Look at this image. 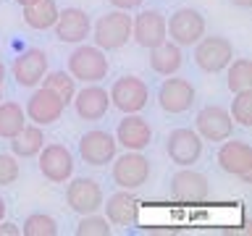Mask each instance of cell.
Masks as SVG:
<instances>
[{"instance_id":"1","label":"cell","mask_w":252,"mask_h":236,"mask_svg":"<svg viewBox=\"0 0 252 236\" xmlns=\"http://www.w3.org/2000/svg\"><path fill=\"white\" fill-rule=\"evenodd\" d=\"M92 39L100 50H121V47L131 39V16L129 11H108L100 16L92 27Z\"/></svg>"},{"instance_id":"2","label":"cell","mask_w":252,"mask_h":236,"mask_svg":"<svg viewBox=\"0 0 252 236\" xmlns=\"http://www.w3.org/2000/svg\"><path fill=\"white\" fill-rule=\"evenodd\" d=\"M110 71V63L105 58V50H100L97 45H82L68 55V74L82 84H94L100 79H105Z\"/></svg>"},{"instance_id":"3","label":"cell","mask_w":252,"mask_h":236,"mask_svg":"<svg viewBox=\"0 0 252 236\" xmlns=\"http://www.w3.org/2000/svg\"><path fill=\"white\" fill-rule=\"evenodd\" d=\"M165 31H168V39L176 42L179 47H192L194 42H200L205 37V16L194 8H179V11L171 13V19L165 21Z\"/></svg>"},{"instance_id":"4","label":"cell","mask_w":252,"mask_h":236,"mask_svg":"<svg viewBox=\"0 0 252 236\" xmlns=\"http://www.w3.org/2000/svg\"><path fill=\"white\" fill-rule=\"evenodd\" d=\"M108 94H110V105L118 108L121 113H139V110L147 108L150 87L145 79L129 74V76L116 79L113 87L108 89Z\"/></svg>"},{"instance_id":"5","label":"cell","mask_w":252,"mask_h":236,"mask_svg":"<svg viewBox=\"0 0 252 236\" xmlns=\"http://www.w3.org/2000/svg\"><path fill=\"white\" fill-rule=\"evenodd\" d=\"M231 60H234V45L226 37L205 34L200 42H194V63L205 74H220Z\"/></svg>"},{"instance_id":"6","label":"cell","mask_w":252,"mask_h":236,"mask_svg":"<svg viewBox=\"0 0 252 236\" xmlns=\"http://www.w3.org/2000/svg\"><path fill=\"white\" fill-rule=\"evenodd\" d=\"M113 181L118 189H139L150 178V160L137 149H126L121 157H113Z\"/></svg>"},{"instance_id":"7","label":"cell","mask_w":252,"mask_h":236,"mask_svg":"<svg viewBox=\"0 0 252 236\" xmlns=\"http://www.w3.org/2000/svg\"><path fill=\"white\" fill-rule=\"evenodd\" d=\"M218 165L220 171L228 176L242 178L244 184L252 181V147L242 139H223V145L218 149Z\"/></svg>"},{"instance_id":"8","label":"cell","mask_w":252,"mask_h":236,"mask_svg":"<svg viewBox=\"0 0 252 236\" xmlns=\"http://www.w3.org/2000/svg\"><path fill=\"white\" fill-rule=\"evenodd\" d=\"M158 105L171 116L187 113L194 105V84L184 76H176V74L165 76L160 89H158Z\"/></svg>"},{"instance_id":"9","label":"cell","mask_w":252,"mask_h":236,"mask_svg":"<svg viewBox=\"0 0 252 236\" xmlns=\"http://www.w3.org/2000/svg\"><path fill=\"white\" fill-rule=\"evenodd\" d=\"M105 202V194H102V186L90 176H79L74 181H68L66 186V205L79 215H90V212H97Z\"/></svg>"},{"instance_id":"10","label":"cell","mask_w":252,"mask_h":236,"mask_svg":"<svg viewBox=\"0 0 252 236\" xmlns=\"http://www.w3.org/2000/svg\"><path fill=\"white\" fill-rule=\"evenodd\" d=\"M39 173L50 184H66L74 176V155L66 145H45L39 149Z\"/></svg>"},{"instance_id":"11","label":"cell","mask_w":252,"mask_h":236,"mask_svg":"<svg viewBox=\"0 0 252 236\" xmlns=\"http://www.w3.org/2000/svg\"><path fill=\"white\" fill-rule=\"evenodd\" d=\"M131 39L139 47H145V50L165 42L168 39L165 16L158 8H147V11H139L137 16H131Z\"/></svg>"},{"instance_id":"12","label":"cell","mask_w":252,"mask_h":236,"mask_svg":"<svg viewBox=\"0 0 252 236\" xmlns=\"http://www.w3.org/2000/svg\"><path fill=\"white\" fill-rule=\"evenodd\" d=\"M165 152L179 168H189L202 157V137L194 129H173L165 139Z\"/></svg>"},{"instance_id":"13","label":"cell","mask_w":252,"mask_h":236,"mask_svg":"<svg viewBox=\"0 0 252 236\" xmlns=\"http://www.w3.org/2000/svg\"><path fill=\"white\" fill-rule=\"evenodd\" d=\"M168 194L173 202H205L210 197V184L200 171H192V165H189V168L173 173Z\"/></svg>"},{"instance_id":"14","label":"cell","mask_w":252,"mask_h":236,"mask_svg":"<svg viewBox=\"0 0 252 236\" xmlns=\"http://www.w3.org/2000/svg\"><path fill=\"white\" fill-rule=\"evenodd\" d=\"M116 149H118L116 137L102 129H92V131L82 134V139H79V155H82V160L87 165H94V168L113 160Z\"/></svg>"},{"instance_id":"15","label":"cell","mask_w":252,"mask_h":236,"mask_svg":"<svg viewBox=\"0 0 252 236\" xmlns=\"http://www.w3.org/2000/svg\"><path fill=\"white\" fill-rule=\"evenodd\" d=\"M63 110H66V105H63V100L58 94L53 89H47V87H39V89L32 92L24 113H27V118L34 121L37 126H50L55 121H61Z\"/></svg>"},{"instance_id":"16","label":"cell","mask_w":252,"mask_h":236,"mask_svg":"<svg viewBox=\"0 0 252 236\" xmlns=\"http://www.w3.org/2000/svg\"><path fill=\"white\" fill-rule=\"evenodd\" d=\"M194 123H197L194 131L200 134L202 139H208V142L228 139L234 134V126H236L231 121V116H228V110L220 108V105H205L200 113H197Z\"/></svg>"},{"instance_id":"17","label":"cell","mask_w":252,"mask_h":236,"mask_svg":"<svg viewBox=\"0 0 252 236\" xmlns=\"http://www.w3.org/2000/svg\"><path fill=\"white\" fill-rule=\"evenodd\" d=\"M53 29H55V37L61 42L79 45L90 37L92 21H90V13L84 8H63V11H58V19H55Z\"/></svg>"},{"instance_id":"18","label":"cell","mask_w":252,"mask_h":236,"mask_svg":"<svg viewBox=\"0 0 252 236\" xmlns=\"http://www.w3.org/2000/svg\"><path fill=\"white\" fill-rule=\"evenodd\" d=\"M71 102H74V110L82 121H100V118L110 110V94H108V89H102L97 82L76 89Z\"/></svg>"},{"instance_id":"19","label":"cell","mask_w":252,"mask_h":236,"mask_svg":"<svg viewBox=\"0 0 252 236\" xmlns=\"http://www.w3.org/2000/svg\"><path fill=\"white\" fill-rule=\"evenodd\" d=\"M47 74V55L39 47H27L13 60V79L19 87H37Z\"/></svg>"},{"instance_id":"20","label":"cell","mask_w":252,"mask_h":236,"mask_svg":"<svg viewBox=\"0 0 252 236\" xmlns=\"http://www.w3.org/2000/svg\"><path fill=\"white\" fill-rule=\"evenodd\" d=\"M116 142L126 149L142 152V149L153 142V129H150L147 118H142L139 113H124L121 123H118V129H116Z\"/></svg>"},{"instance_id":"21","label":"cell","mask_w":252,"mask_h":236,"mask_svg":"<svg viewBox=\"0 0 252 236\" xmlns=\"http://www.w3.org/2000/svg\"><path fill=\"white\" fill-rule=\"evenodd\" d=\"M105 218L110 220V226H124L129 228L137 223L139 218V205L134 200V194L129 189H121V192L110 194L105 202Z\"/></svg>"},{"instance_id":"22","label":"cell","mask_w":252,"mask_h":236,"mask_svg":"<svg viewBox=\"0 0 252 236\" xmlns=\"http://www.w3.org/2000/svg\"><path fill=\"white\" fill-rule=\"evenodd\" d=\"M184 66V53L176 42L165 39V42L150 47V68L160 76H173L179 74V68Z\"/></svg>"},{"instance_id":"23","label":"cell","mask_w":252,"mask_h":236,"mask_svg":"<svg viewBox=\"0 0 252 236\" xmlns=\"http://www.w3.org/2000/svg\"><path fill=\"white\" fill-rule=\"evenodd\" d=\"M58 3L55 0H34V3L24 5V24L37 31L53 29L55 19H58Z\"/></svg>"},{"instance_id":"24","label":"cell","mask_w":252,"mask_h":236,"mask_svg":"<svg viewBox=\"0 0 252 236\" xmlns=\"http://www.w3.org/2000/svg\"><path fill=\"white\" fill-rule=\"evenodd\" d=\"M11 142V152L16 157H34L39 149L45 147V131H42V126H24V129L16 134L13 139H8Z\"/></svg>"},{"instance_id":"25","label":"cell","mask_w":252,"mask_h":236,"mask_svg":"<svg viewBox=\"0 0 252 236\" xmlns=\"http://www.w3.org/2000/svg\"><path fill=\"white\" fill-rule=\"evenodd\" d=\"M24 126H27V113L19 102H0V137L13 139Z\"/></svg>"},{"instance_id":"26","label":"cell","mask_w":252,"mask_h":236,"mask_svg":"<svg viewBox=\"0 0 252 236\" xmlns=\"http://www.w3.org/2000/svg\"><path fill=\"white\" fill-rule=\"evenodd\" d=\"M226 84L231 92L252 89V60L250 58H236L226 66Z\"/></svg>"},{"instance_id":"27","label":"cell","mask_w":252,"mask_h":236,"mask_svg":"<svg viewBox=\"0 0 252 236\" xmlns=\"http://www.w3.org/2000/svg\"><path fill=\"white\" fill-rule=\"evenodd\" d=\"M42 87L53 89L63 100V105H68L76 94V79L71 74H66V71H47L45 79H42Z\"/></svg>"},{"instance_id":"28","label":"cell","mask_w":252,"mask_h":236,"mask_svg":"<svg viewBox=\"0 0 252 236\" xmlns=\"http://www.w3.org/2000/svg\"><path fill=\"white\" fill-rule=\"evenodd\" d=\"M21 234L24 236H55L58 234V223H55V218L47 215V212H32V215L24 220Z\"/></svg>"},{"instance_id":"29","label":"cell","mask_w":252,"mask_h":236,"mask_svg":"<svg viewBox=\"0 0 252 236\" xmlns=\"http://www.w3.org/2000/svg\"><path fill=\"white\" fill-rule=\"evenodd\" d=\"M234 123L250 129L252 126V89H242V92H234V100H231V110H228Z\"/></svg>"},{"instance_id":"30","label":"cell","mask_w":252,"mask_h":236,"mask_svg":"<svg viewBox=\"0 0 252 236\" xmlns=\"http://www.w3.org/2000/svg\"><path fill=\"white\" fill-rule=\"evenodd\" d=\"M113 226L105 215H97V212H90V215H82L76 226V236H110Z\"/></svg>"},{"instance_id":"31","label":"cell","mask_w":252,"mask_h":236,"mask_svg":"<svg viewBox=\"0 0 252 236\" xmlns=\"http://www.w3.org/2000/svg\"><path fill=\"white\" fill-rule=\"evenodd\" d=\"M21 176V168L16 163V155H3L0 152V186H11Z\"/></svg>"},{"instance_id":"32","label":"cell","mask_w":252,"mask_h":236,"mask_svg":"<svg viewBox=\"0 0 252 236\" xmlns=\"http://www.w3.org/2000/svg\"><path fill=\"white\" fill-rule=\"evenodd\" d=\"M113 8H118V11H134V8H139L145 0H108Z\"/></svg>"},{"instance_id":"33","label":"cell","mask_w":252,"mask_h":236,"mask_svg":"<svg viewBox=\"0 0 252 236\" xmlns=\"http://www.w3.org/2000/svg\"><path fill=\"white\" fill-rule=\"evenodd\" d=\"M21 234V228L11 223V220H0V236H19Z\"/></svg>"},{"instance_id":"34","label":"cell","mask_w":252,"mask_h":236,"mask_svg":"<svg viewBox=\"0 0 252 236\" xmlns=\"http://www.w3.org/2000/svg\"><path fill=\"white\" fill-rule=\"evenodd\" d=\"M231 3H234L236 8H250V5H252V0H231Z\"/></svg>"},{"instance_id":"35","label":"cell","mask_w":252,"mask_h":236,"mask_svg":"<svg viewBox=\"0 0 252 236\" xmlns=\"http://www.w3.org/2000/svg\"><path fill=\"white\" fill-rule=\"evenodd\" d=\"M5 210H8V205H5V200H3V197H0V220L5 218Z\"/></svg>"},{"instance_id":"36","label":"cell","mask_w":252,"mask_h":236,"mask_svg":"<svg viewBox=\"0 0 252 236\" xmlns=\"http://www.w3.org/2000/svg\"><path fill=\"white\" fill-rule=\"evenodd\" d=\"M3 82H5V66H3V60H0V89H3Z\"/></svg>"},{"instance_id":"37","label":"cell","mask_w":252,"mask_h":236,"mask_svg":"<svg viewBox=\"0 0 252 236\" xmlns=\"http://www.w3.org/2000/svg\"><path fill=\"white\" fill-rule=\"evenodd\" d=\"M16 3H19V5L24 8V5H29V3H34V0H16Z\"/></svg>"},{"instance_id":"38","label":"cell","mask_w":252,"mask_h":236,"mask_svg":"<svg viewBox=\"0 0 252 236\" xmlns=\"http://www.w3.org/2000/svg\"><path fill=\"white\" fill-rule=\"evenodd\" d=\"M0 100H3V89H0Z\"/></svg>"}]
</instances>
